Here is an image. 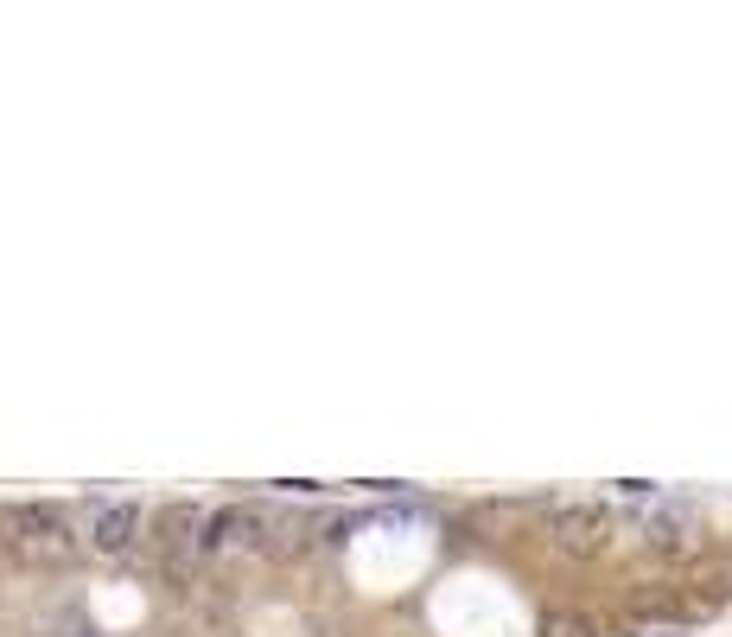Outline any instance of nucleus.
Instances as JSON below:
<instances>
[{"label": "nucleus", "mask_w": 732, "mask_h": 637, "mask_svg": "<svg viewBox=\"0 0 732 637\" xmlns=\"http://www.w3.org/2000/svg\"><path fill=\"white\" fill-rule=\"evenodd\" d=\"M548 542L573 561H592L612 548V510L605 504H554L548 510Z\"/></svg>", "instance_id": "1"}, {"label": "nucleus", "mask_w": 732, "mask_h": 637, "mask_svg": "<svg viewBox=\"0 0 732 637\" xmlns=\"http://www.w3.org/2000/svg\"><path fill=\"white\" fill-rule=\"evenodd\" d=\"M134 536H141V504H102L90 523V548L96 555H128Z\"/></svg>", "instance_id": "4"}, {"label": "nucleus", "mask_w": 732, "mask_h": 637, "mask_svg": "<svg viewBox=\"0 0 732 637\" xmlns=\"http://www.w3.org/2000/svg\"><path fill=\"white\" fill-rule=\"evenodd\" d=\"M643 548H650V555H688L694 548V516L688 510H656L650 523H643Z\"/></svg>", "instance_id": "5"}, {"label": "nucleus", "mask_w": 732, "mask_h": 637, "mask_svg": "<svg viewBox=\"0 0 732 637\" xmlns=\"http://www.w3.org/2000/svg\"><path fill=\"white\" fill-rule=\"evenodd\" d=\"M7 529H13V548L32 555V561H64L77 548V536H71V523H64L58 504H13Z\"/></svg>", "instance_id": "2"}, {"label": "nucleus", "mask_w": 732, "mask_h": 637, "mask_svg": "<svg viewBox=\"0 0 732 637\" xmlns=\"http://www.w3.org/2000/svg\"><path fill=\"white\" fill-rule=\"evenodd\" d=\"M542 637H592V625L580 612H548L542 618Z\"/></svg>", "instance_id": "8"}, {"label": "nucleus", "mask_w": 732, "mask_h": 637, "mask_svg": "<svg viewBox=\"0 0 732 637\" xmlns=\"http://www.w3.org/2000/svg\"><path fill=\"white\" fill-rule=\"evenodd\" d=\"M261 529H268V516L236 504V510L204 516V536H198V548H204V555H217V548H268V542H261Z\"/></svg>", "instance_id": "3"}, {"label": "nucleus", "mask_w": 732, "mask_h": 637, "mask_svg": "<svg viewBox=\"0 0 732 637\" xmlns=\"http://www.w3.org/2000/svg\"><path fill=\"white\" fill-rule=\"evenodd\" d=\"M631 606H637L643 618H688V606H682V599H675V593H637Z\"/></svg>", "instance_id": "7"}, {"label": "nucleus", "mask_w": 732, "mask_h": 637, "mask_svg": "<svg viewBox=\"0 0 732 637\" xmlns=\"http://www.w3.org/2000/svg\"><path fill=\"white\" fill-rule=\"evenodd\" d=\"M204 529V516L191 510V504H166L160 516H153V542L166 548V555H179V548H191V536Z\"/></svg>", "instance_id": "6"}]
</instances>
